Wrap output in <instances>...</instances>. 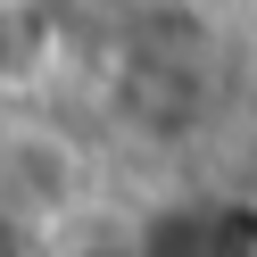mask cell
I'll return each mask as SVG.
<instances>
[{
    "mask_svg": "<svg viewBox=\"0 0 257 257\" xmlns=\"http://www.w3.org/2000/svg\"><path fill=\"white\" fill-rule=\"evenodd\" d=\"M207 91H216V50H207L191 25L174 17H141L116 50L108 75V108L116 124H133L141 141H183L207 116Z\"/></svg>",
    "mask_w": 257,
    "mask_h": 257,
    "instance_id": "1",
    "label": "cell"
},
{
    "mask_svg": "<svg viewBox=\"0 0 257 257\" xmlns=\"http://www.w3.org/2000/svg\"><path fill=\"white\" fill-rule=\"evenodd\" d=\"M75 191H83V158L58 133H42V124L0 133V216L17 224V232L42 240V224L75 207Z\"/></svg>",
    "mask_w": 257,
    "mask_h": 257,
    "instance_id": "2",
    "label": "cell"
},
{
    "mask_svg": "<svg viewBox=\"0 0 257 257\" xmlns=\"http://www.w3.org/2000/svg\"><path fill=\"white\" fill-rule=\"evenodd\" d=\"M50 50V9L42 0H0V91L25 83Z\"/></svg>",
    "mask_w": 257,
    "mask_h": 257,
    "instance_id": "3",
    "label": "cell"
},
{
    "mask_svg": "<svg viewBox=\"0 0 257 257\" xmlns=\"http://www.w3.org/2000/svg\"><path fill=\"white\" fill-rule=\"evenodd\" d=\"M50 257H150L141 240H124V232H83V240H58Z\"/></svg>",
    "mask_w": 257,
    "mask_h": 257,
    "instance_id": "4",
    "label": "cell"
},
{
    "mask_svg": "<svg viewBox=\"0 0 257 257\" xmlns=\"http://www.w3.org/2000/svg\"><path fill=\"white\" fill-rule=\"evenodd\" d=\"M0 257H42V240H34V232H17V224L0 216Z\"/></svg>",
    "mask_w": 257,
    "mask_h": 257,
    "instance_id": "5",
    "label": "cell"
}]
</instances>
